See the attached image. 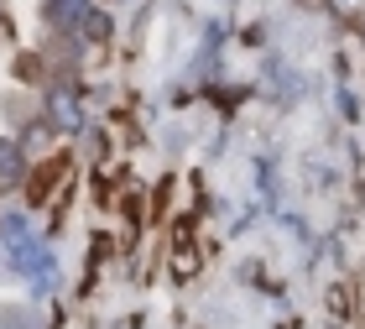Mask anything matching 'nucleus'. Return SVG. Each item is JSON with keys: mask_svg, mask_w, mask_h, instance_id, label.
<instances>
[{"mask_svg": "<svg viewBox=\"0 0 365 329\" xmlns=\"http://www.w3.org/2000/svg\"><path fill=\"white\" fill-rule=\"evenodd\" d=\"M53 121H63V126H78V110H73V100H53Z\"/></svg>", "mask_w": 365, "mask_h": 329, "instance_id": "nucleus-1", "label": "nucleus"}]
</instances>
